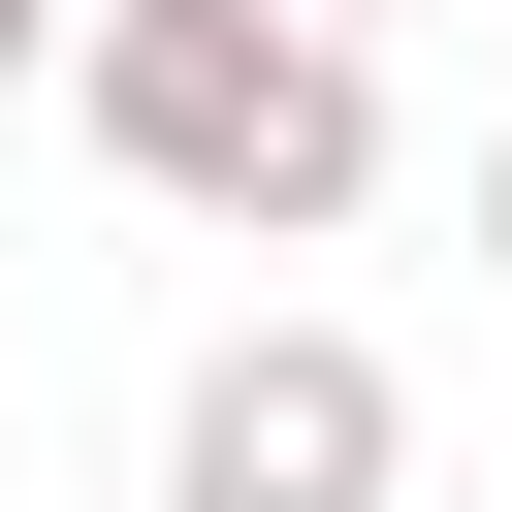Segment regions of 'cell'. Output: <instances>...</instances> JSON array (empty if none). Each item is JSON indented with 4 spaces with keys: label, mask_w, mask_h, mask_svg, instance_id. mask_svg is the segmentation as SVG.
<instances>
[{
    "label": "cell",
    "mask_w": 512,
    "mask_h": 512,
    "mask_svg": "<svg viewBox=\"0 0 512 512\" xmlns=\"http://www.w3.org/2000/svg\"><path fill=\"white\" fill-rule=\"evenodd\" d=\"M64 96H96V160H128L160 224H224V256H320V224L384 192V64L288 32V0H96Z\"/></svg>",
    "instance_id": "cell-1"
},
{
    "label": "cell",
    "mask_w": 512,
    "mask_h": 512,
    "mask_svg": "<svg viewBox=\"0 0 512 512\" xmlns=\"http://www.w3.org/2000/svg\"><path fill=\"white\" fill-rule=\"evenodd\" d=\"M160 512H416V384L352 320H224L160 384Z\"/></svg>",
    "instance_id": "cell-2"
},
{
    "label": "cell",
    "mask_w": 512,
    "mask_h": 512,
    "mask_svg": "<svg viewBox=\"0 0 512 512\" xmlns=\"http://www.w3.org/2000/svg\"><path fill=\"white\" fill-rule=\"evenodd\" d=\"M64 32H96V0H0V96H32V64H64Z\"/></svg>",
    "instance_id": "cell-3"
},
{
    "label": "cell",
    "mask_w": 512,
    "mask_h": 512,
    "mask_svg": "<svg viewBox=\"0 0 512 512\" xmlns=\"http://www.w3.org/2000/svg\"><path fill=\"white\" fill-rule=\"evenodd\" d=\"M288 32H352V64H384V32H416V0H288Z\"/></svg>",
    "instance_id": "cell-4"
},
{
    "label": "cell",
    "mask_w": 512,
    "mask_h": 512,
    "mask_svg": "<svg viewBox=\"0 0 512 512\" xmlns=\"http://www.w3.org/2000/svg\"><path fill=\"white\" fill-rule=\"evenodd\" d=\"M480 256H512V128H480Z\"/></svg>",
    "instance_id": "cell-5"
}]
</instances>
